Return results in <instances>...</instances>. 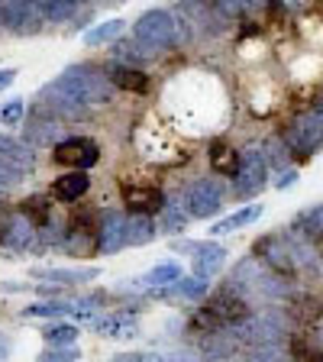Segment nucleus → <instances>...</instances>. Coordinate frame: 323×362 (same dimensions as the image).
I'll return each instance as SVG.
<instances>
[{"label":"nucleus","instance_id":"6e6552de","mask_svg":"<svg viewBox=\"0 0 323 362\" xmlns=\"http://www.w3.org/2000/svg\"><path fill=\"white\" fill-rule=\"evenodd\" d=\"M172 249L181 252V256H191V272H194L197 279H207L213 281L220 269L226 265V246L217 240H172Z\"/></svg>","mask_w":323,"mask_h":362},{"label":"nucleus","instance_id":"ea45409f","mask_svg":"<svg viewBox=\"0 0 323 362\" xmlns=\"http://www.w3.org/2000/svg\"><path fill=\"white\" fill-rule=\"evenodd\" d=\"M294 181H298V168H288V172L278 175L275 188H278V191H288V188H294Z\"/></svg>","mask_w":323,"mask_h":362},{"label":"nucleus","instance_id":"4468645a","mask_svg":"<svg viewBox=\"0 0 323 362\" xmlns=\"http://www.w3.org/2000/svg\"><path fill=\"white\" fill-rule=\"evenodd\" d=\"M90 330L98 333L100 339H113V343H123V339H136L143 333L139 317L129 314V310H110L104 317H94L90 320Z\"/></svg>","mask_w":323,"mask_h":362},{"label":"nucleus","instance_id":"aec40b11","mask_svg":"<svg viewBox=\"0 0 323 362\" xmlns=\"http://www.w3.org/2000/svg\"><path fill=\"white\" fill-rule=\"evenodd\" d=\"M88 191H90V175L88 172H65L52 181L49 197L59 201V204H75V201H81Z\"/></svg>","mask_w":323,"mask_h":362},{"label":"nucleus","instance_id":"c85d7f7f","mask_svg":"<svg viewBox=\"0 0 323 362\" xmlns=\"http://www.w3.org/2000/svg\"><path fill=\"white\" fill-rule=\"evenodd\" d=\"M291 230H298L301 236H307L314 246H323V204L310 207V211L298 214L291 223Z\"/></svg>","mask_w":323,"mask_h":362},{"label":"nucleus","instance_id":"6ab92c4d","mask_svg":"<svg viewBox=\"0 0 323 362\" xmlns=\"http://www.w3.org/2000/svg\"><path fill=\"white\" fill-rule=\"evenodd\" d=\"M288 362H323V333L298 330L288 337Z\"/></svg>","mask_w":323,"mask_h":362},{"label":"nucleus","instance_id":"cd10ccee","mask_svg":"<svg viewBox=\"0 0 323 362\" xmlns=\"http://www.w3.org/2000/svg\"><path fill=\"white\" fill-rule=\"evenodd\" d=\"M39 337H42L45 346H78L81 330H78L75 324H65V320H49V324L39 330Z\"/></svg>","mask_w":323,"mask_h":362},{"label":"nucleus","instance_id":"c03bdc74","mask_svg":"<svg viewBox=\"0 0 323 362\" xmlns=\"http://www.w3.org/2000/svg\"><path fill=\"white\" fill-rule=\"evenodd\" d=\"M10 356V339H0V362Z\"/></svg>","mask_w":323,"mask_h":362},{"label":"nucleus","instance_id":"a18cd8bd","mask_svg":"<svg viewBox=\"0 0 323 362\" xmlns=\"http://www.w3.org/2000/svg\"><path fill=\"white\" fill-rule=\"evenodd\" d=\"M0 4H10V0H0Z\"/></svg>","mask_w":323,"mask_h":362},{"label":"nucleus","instance_id":"2f4dec72","mask_svg":"<svg viewBox=\"0 0 323 362\" xmlns=\"http://www.w3.org/2000/svg\"><path fill=\"white\" fill-rule=\"evenodd\" d=\"M81 7H84V0H42L45 26H55V23L75 20L78 10H81Z\"/></svg>","mask_w":323,"mask_h":362},{"label":"nucleus","instance_id":"f257e3e1","mask_svg":"<svg viewBox=\"0 0 323 362\" xmlns=\"http://www.w3.org/2000/svg\"><path fill=\"white\" fill-rule=\"evenodd\" d=\"M55 81H59L75 100H81L88 110L104 107V104H110L113 100V84H110V78H107V71L104 68H98V65H90V62L68 65Z\"/></svg>","mask_w":323,"mask_h":362},{"label":"nucleus","instance_id":"20e7f679","mask_svg":"<svg viewBox=\"0 0 323 362\" xmlns=\"http://www.w3.org/2000/svg\"><path fill=\"white\" fill-rule=\"evenodd\" d=\"M278 136L288 146L294 162H310V156H317L323 149V120L314 117L310 110H301L285 123V129Z\"/></svg>","mask_w":323,"mask_h":362},{"label":"nucleus","instance_id":"9d476101","mask_svg":"<svg viewBox=\"0 0 323 362\" xmlns=\"http://www.w3.org/2000/svg\"><path fill=\"white\" fill-rule=\"evenodd\" d=\"M120 197L123 211L139 214V217H158L165 207V191L152 185V181H120Z\"/></svg>","mask_w":323,"mask_h":362},{"label":"nucleus","instance_id":"39448f33","mask_svg":"<svg viewBox=\"0 0 323 362\" xmlns=\"http://www.w3.org/2000/svg\"><path fill=\"white\" fill-rule=\"evenodd\" d=\"M233 185H230V191H233L236 201H246V197H256L265 191V185H269V162H265V152L259 143H249L246 149H240V168H236Z\"/></svg>","mask_w":323,"mask_h":362},{"label":"nucleus","instance_id":"5701e85b","mask_svg":"<svg viewBox=\"0 0 323 362\" xmlns=\"http://www.w3.org/2000/svg\"><path fill=\"white\" fill-rule=\"evenodd\" d=\"M110 55H113V62H117V65H129V68H139V65H146V62H155L158 55L155 52H149V49H146L143 42H139V39H117V42H113V49H110Z\"/></svg>","mask_w":323,"mask_h":362},{"label":"nucleus","instance_id":"f03ea898","mask_svg":"<svg viewBox=\"0 0 323 362\" xmlns=\"http://www.w3.org/2000/svg\"><path fill=\"white\" fill-rule=\"evenodd\" d=\"M133 36L155 55L172 52L175 45H178V20H175L172 10L152 7V10H146V13L136 16Z\"/></svg>","mask_w":323,"mask_h":362},{"label":"nucleus","instance_id":"58836bf2","mask_svg":"<svg viewBox=\"0 0 323 362\" xmlns=\"http://www.w3.org/2000/svg\"><path fill=\"white\" fill-rule=\"evenodd\" d=\"M113 362H162L158 353H120Z\"/></svg>","mask_w":323,"mask_h":362},{"label":"nucleus","instance_id":"9b49d317","mask_svg":"<svg viewBox=\"0 0 323 362\" xmlns=\"http://www.w3.org/2000/svg\"><path fill=\"white\" fill-rule=\"evenodd\" d=\"M52 162L71 168V172H88L100 162V146L88 136H65L52 149Z\"/></svg>","mask_w":323,"mask_h":362},{"label":"nucleus","instance_id":"f704fd0d","mask_svg":"<svg viewBox=\"0 0 323 362\" xmlns=\"http://www.w3.org/2000/svg\"><path fill=\"white\" fill-rule=\"evenodd\" d=\"M36 362H81V346H45Z\"/></svg>","mask_w":323,"mask_h":362},{"label":"nucleus","instance_id":"393cba45","mask_svg":"<svg viewBox=\"0 0 323 362\" xmlns=\"http://www.w3.org/2000/svg\"><path fill=\"white\" fill-rule=\"evenodd\" d=\"M188 223H191V217L184 211V201L181 197H165V207L158 214V230L168 236H178L188 230Z\"/></svg>","mask_w":323,"mask_h":362},{"label":"nucleus","instance_id":"b1692460","mask_svg":"<svg viewBox=\"0 0 323 362\" xmlns=\"http://www.w3.org/2000/svg\"><path fill=\"white\" fill-rule=\"evenodd\" d=\"M265 214V204H246V207H240V211H233L230 217L217 220V223H211V236H226V233H236V230H242V226L256 223L259 217Z\"/></svg>","mask_w":323,"mask_h":362},{"label":"nucleus","instance_id":"c756f323","mask_svg":"<svg viewBox=\"0 0 323 362\" xmlns=\"http://www.w3.org/2000/svg\"><path fill=\"white\" fill-rule=\"evenodd\" d=\"M155 217H139V214H129L127 220V246H146V243L155 240Z\"/></svg>","mask_w":323,"mask_h":362},{"label":"nucleus","instance_id":"e433bc0d","mask_svg":"<svg viewBox=\"0 0 323 362\" xmlns=\"http://www.w3.org/2000/svg\"><path fill=\"white\" fill-rule=\"evenodd\" d=\"M20 181H23L20 172H13L7 162H0V194H4V191H10V188H16Z\"/></svg>","mask_w":323,"mask_h":362},{"label":"nucleus","instance_id":"c9c22d12","mask_svg":"<svg viewBox=\"0 0 323 362\" xmlns=\"http://www.w3.org/2000/svg\"><path fill=\"white\" fill-rule=\"evenodd\" d=\"M211 10L217 20L230 23V20H240L246 13V0H211Z\"/></svg>","mask_w":323,"mask_h":362},{"label":"nucleus","instance_id":"37998d69","mask_svg":"<svg viewBox=\"0 0 323 362\" xmlns=\"http://www.w3.org/2000/svg\"><path fill=\"white\" fill-rule=\"evenodd\" d=\"M271 0H246V10H265Z\"/></svg>","mask_w":323,"mask_h":362},{"label":"nucleus","instance_id":"1a4fd4ad","mask_svg":"<svg viewBox=\"0 0 323 362\" xmlns=\"http://www.w3.org/2000/svg\"><path fill=\"white\" fill-rule=\"evenodd\" d=\"M0 249L10 252H39V233L36 226L20 214V207L0 204Z\"/></svg>","mask_w":323,"mask_h":362},{"label":"nucleus","instance_id":"423d86ee","mask_svg":"<svg viewBox=\"0 0 323 362\" xmlns=\"http://www.w3.org/2000/svg\"><path fill=\"white\" fill-rule=\"evenodd\" d=\"M252 256H256L269 272H275V275H281V279H288V281H291L294 275H298V269H301V265H298V256H294L291 236H288L285 230H271V233L259 236V240L252 243Z\"/></svg>","mask_w":323,"mask_h":362},{"label":"nucleus","instance_id":"4c0bfd02","mask_svg":"<svg viewBox=\"0 0 323 362\" xmlns=\"http://www.w3.org/2000/svg\"><path fill=\"white\" fill-rule=\"evenodd\" d=\"M304 4H307V0H271L269 7L275 10V13H298Z\"/></svg>","mask_w":323,"mask_h":362},{"label":"nucleus","instance_id":"a19ab883","mask_svg":"<svg viewBox=\"0 0 323 362\" xmlns=\"http://www.w3.org/2000/svg\"><path fill=\"white\" fill-rule=\"evenodd\" d=\"M162 362H204L197 353H188V349H178L172 356H162Z\"/></svg>","mask_w":323,"mask_h":362},{"label":"nucleus","instance_id":"4be33fe9","mask_svg":"<svg viewBox=\"0 0 323 362\" xmlns=\"http://www.w3.org/2000/svg\"><path fill=\"white\" fill-rule=\"evenodd\" d=\"M207 156H211V168H213L217 178H233L236 168H240V149H233L223 136L213 139L211 149H207Z\"/></svg>","mask_w":323,"mask_h":362},{"label":"nucleus","instance_id":"bb28decb","mask_svg":"<svg viewBox=\"0 0 323 362\" xmlns=\"http://www.w3.org/2000/svg\"><path fill=\"white\" fill-rule=\"evenodd\" d=\"M20 214L26 220H30L36 230H42V226H49L55 220V207H52V197L49 194H30L26 201L20 204Z\"/></svg>","mask_w":323,"mask_h":362},{"label":"nucleus","instance_id":"412c9836","mask_svg":"<svg viewBox=\"0 0 323 362\" xmlns=\"http://www.w3.org/2000/svg\"><path fill=\"white\" fill-rule=\"evenodd\" d=\"M285 310H288L285 314L288 320L301 324L304 330H307V327H317L323 320V304H320V298H314V294H291Z\"/></svg>","mask_w":323,"mask_h":362},{"label":"nucleus","instance_id":"0eeeda50","mask_svg":"<svg viewBox=\"0 0 323 362\" xmlns=\"http://www.w3.org/2000/svg\"><path fill=\"white\" fill-rule=\"evenodd\" d=\"M223 197H226L223 181L217 175H211V178L191 181L184 194H181V201H184V211H188L191 220H213L223 211Z\"/></svg>","mask_w":323,"mask_h":362},{"label":"nucleus","instance_id":"a878e982","mask_svg":"<svg viewBox=\"0 0 323 362\" xmlns=\"http://www.w3.org/2000/svg\"><path fill=\"white\" fill-rule=\"evenodd\" d=\"M107 78H110L113 88L133 90V94H146V90L152 88L149 75H146V71H139V68H129V65H113L110 71H107Z\"/></svg>","mask_w":323,"mask_h":362},{"label":"nucleus","instance_id":"72a5a7b5","mask_svg":"<svg viewBox=\"0 0 323 362\" xmlns=\"http://www.w3.org/2000/svg\"><path fill=\"white\" fill-rule=\"evenodd\" d=\"M23 120H26V100L23 98H10L0 104V123L4 127H16Z\"/></svg>","mask_w":323,"mask_h":362},{"label":"nucleus","instance_id":"79ce46f5","mask_svg":"<svg viewBox=\"0 0 323 362\" xmlns=\"http://www.w3.org/2000/svg\"><path fill=\"white\" fill-rule=\"evenodd\" d=\"M16 81V68H0V90H7Z\"/></svg>","mask_w":323,"mask_h":362},{"label":"nucleus","instance_id":"7ed1b4c3","mask_svg":"<svg viewBox=\"0 0 323 362\" xmlns=\"http://www.w3.org/2000/svg\"><path fill=\"white\" fill-rule=\"evenodd\" d=\"M98 233H100V211L98 207H78L71 214V220L65 223V240H61V249L68 256H78V259H90V256H100V246H98Z\"/></svg>","mask_w":323,"mask_h":362},{"label":"nucleus","instance_id":"7c9ffc66","mask_svg":"<svg viewBox=\"0 0 323 362\" xmlns=\"http://www.w3.org/2000/svg\"><path fill=\"white\" fill-rule=\"evenodd\" d=\"M123 30H127V20H120V16H113V20H104V23H98V26H90V30L84 33V45H107V42H117V39L123 36Z\"/></svg>","mask_w":323,"mask_h":362},{"label":"nucleus","instance_id":"f3484780","mask_svg":"<svg viewBox=\"0 0 323 362\" xmlns=\"http://www.w3.org/2000/svg\"><path fill=\"white\" fill-rule=\"evenodd\" d=\"M33 279H42L49 285H61V288H78V285H88V281H98L100 279V269L98 265H75V269H33L30 272Z\"/></svg>","mask_w":323,"mask_h":362},{"label":"nucleus","instance_id":"ddd939ff","mask_svg":"<svg viewBox=\"0 0 323 362\" xmlns=\"http://www.w3.org/2000/svg\"><path fill=\"white\" fill-rule=\"evenodd\" d=\"M23 139H26L33 149H55V146L65 139V127H61V120H55V117H49V113L33 107L30 117L23 120Z\"/></svg>","mask_w":323,"mask_h":362},{"label":"nucleus","instance_id":"a211bd4d","mask_svg":"<svg viewBox=\"0 0 323 362\" xmlns=\"http://www.w3.org/2000/svg\"><path fill=\"white\" fill-rule=\"evenodd\" d=\"M211 294V281L197 279V275H181L175 285L149 291V298H168V301H204Z\"/></svg>","mask_w":323,"mask_h":362},{"label":"nucleus","instance_id":"473e14b6","mask_svg":"<svg viewBox=\"0 0 323 362\" xmlns=\"http://www.w3.org/2000/svg\"><path fill=\"white\" fill-rule=\"evenodd\" d=\"M265 152V162H269V168H275V172H288L291 168V152H288V146L281 143V136H271L269 143L262 146Z\"/></svg>","mask_w":323,"mask_h":362},{"label":"nucleus","instance_id":"2eb2a0df","mask_svg":"<svg viewBox=\"0 0 323 362\" xmlns=\"http://www.w3.org/2000/svg\"><path fill=\"white\" fill-rule=\"evenodd\" d=\"M127 220H129V214L123 207L100 211V233H98L100 256H113V252L127 249Z\"/></svg>","mask_w":323,"mask_h":362},{"label":"nucleus","instance_id":"f8f14e48","mask_svg":"<svg viewBox=\"0 0 323 362\" xmlns=\"http://www.w3.org/2000/svg\"><path fill=\"white\" fill-rule=\"evenodd\" d=\"M36 110L49 113V117H55V120H81V117H88V107L81 104V100H75L71 94H68L65 88H61L59 81H49L39 88L36 94Z\"/></svg>","mask_w":323,"mask_h":362},{"label":"nucleus","instance_id":"dca6fc26","mask_svg":"<svg viewBox=\"0 0 323 362\" xmlns=\"http://www.w3.org/2000/svg\"><path fill=\"white\" fill-rule=\"evenodd\" d=\"M0 162H7L13 172H20L23 178L36 168V149H33L23 136L0 133Z\"/></svg>","mask_w":323,"mask_h":362}]
</instances>
